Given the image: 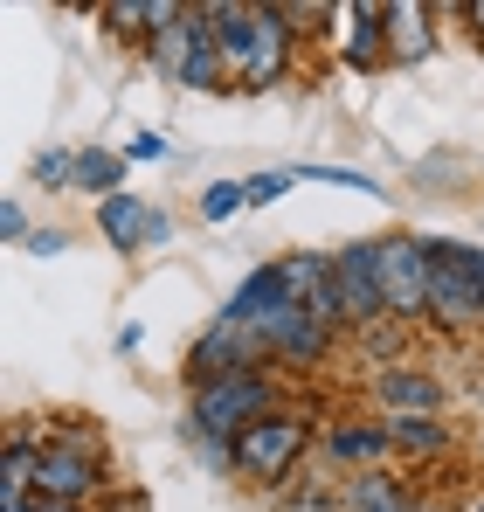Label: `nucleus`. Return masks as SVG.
I'll return each instance as SVG.
<instances>
[{"label":"nucleus","mask_w":484,"mask_h":512,"mask_svg":"<svg viewBox=\"0 0 484 512\" xmlns=\"http://www.w3.org/2000/svg\"><path fill=\"white\" fill-rule=\"evenodd\" d=\"M215 35H222V63H229V90H270L291 77V7H236L215 0L208 7Z\"/></svg>","instance_id":"1"},{"label":"nucleus","mask_w":484,"mask_h":512,"mask_svg":"<svg viewBox=\"0 0 484 512\" xmlns=\"http://www.w3.org/2000/svg\"><path fill=\"white\" fill-rule=\"evenodd\" d=\"M146 63L160 70V84H180V90H229L222 35H215V21H208V7H180L160 35L146 42Z\"/></svg>","instance_id":"2"},{"label":"nucleus","mask_w":484,"mask_h":512,"mask_svg":"<svg viewBox=\"0 0 484 512\" xmlns=\"http://www.w3.org/2000/svg\"><path fill=\"white\" fill-rule=\"evenodd\" d=\"M277 409H284V374H277V367H242V374H222V381L194 388L187 423L222 436V443H236L249 423H263V416H277Z\"/></svg>","instance_id":"3"},{"label":"nucleus","mask_w":484,"mask_h":512,"mask_svg":"<svg viewBox=\"0 0 484 512\" xmlns=\"http://www.w3.org/2000/svg\"><path fill=\"white\" fill-rule=\"evenodd\" d=\"M429 326H443V333L484 326V250L464 236L429 243Z\"/></svg>","instance_id":"4"},{"label":"nucleus","mask_w":484,"mask_h":512,"mask_svg":"<svg viewBox=\"0 0 484 512\" xmlns=\"http://www.w3.org/2000/svg\"><path fill=\"white\" fill-rule=\"evenodd\" d=\"M35 499H63V506L111 499V471H104L97 429H63V436H49L42 471H35Z\"/></svg>","instance_id":"5"},{"label":"nucleus","mask_w":484,"mask_h":512,"mask_svg":"<svg viewBox=\"0 0 484 512\" xmlns=\"http://www.w3.org/2000/svg\"><path fill=\"white\" fill-rule=\"evenodd\" d=\"M305 450H312V416L305 409H277V416H263V423H249L236 436V471L277 492V485L298 478Z\"/></svg>","instance_id":"6"},{"label":"nucleus","mask_w":484,"mask_h":512,"mask_svg":"<svg viewBox=\"0 0 484 512\" xmlns=\"http://www.w3.org/2000/svg\"><path fill=\"white\" fill-rule=\"evenodd\" d=\"M381 298L395 326H429V236H374Z\"/></svg>","instance_id":"7"},{"label":"nucleus","mask_w":484,"mask_h":512,"mask_svg":"<svg viewBox=\"0 0 484 512\" xmlns=\"http://www.w3.org/2000/svg\"><path fill=\"white\" fill-rule=\"evenodd\" d=\"M332 277H339V319H346V333H360V326H381V319H388L381 263H374V236H360V243L332 250Z\"/></svg>","instance_id":"8"},{"label":"nucleus","mask_w":484,"mask_h":512,"mask_svg":"<svg viewBox=\"0 0 484 512\" xmlns=\"http://www.w3.org/2000/svg\"><path fill=\"white\" fill-rule=\"evenodd\" d=\"M277 277H284L291 305H305L312 319H325V326H339V333H346V319H339V277H332V250H284V256H277Z\"/></svg>","instance_id":"9"},{"label":"nucleus","mask_w":484,"mask_h":512,"mask_svg":"<svg viewBox=\"0 0 484 512\" xmlns=\"http://www.w3.org/2000/svg\"><path fill=\"white\" fill-rule=\"evenodd\" d=\"M374 402H381V416H443V381L436 374H422V367H381L374 374Z\"/></svg>","instance_id":"10"},{"label":"nucleus","mask_w":484,"mask_h":512,"mask_svg":"<svg viewBox=\"0 0 484 512\" xmlns=\"http://www.w3.org/2000/svg\"><path fill=\"white\" fill-rule=\"evenodd\" d=\"M381 457H395L388 443V423H332L325 429V464L332 471H381Z\"/></svg>","instance_id":"11"},{"label":"nucleus","mask_w":484,"mask_h":512,"mask_svg":"<svg viewBox=\"0 0 484 512\" xmlns=\"http://www.w3.org/2000/svg\"><path fill=\"white\" fill-rule=\"evenodd\" d=\"M332 346H339V326H325V319H312V312L298 305L291 326H284L277 346H270V367H298V374H312V367L332 360Z\"/></svg>","instance_id":"12"},{"label":"nucleus","mask_w":484,"mask_h":512,"mask_svg":"<svg viewBox=\"0 0 484 512\" xmlns=\"http://www.w3.org/2000/svg\"><path fill=\"white\" fill-rule=\"evenodd\" d=\"M429 21H436V14H429V7H408V0H388V7H381L388 63L415 70V63H429V56H436V28H429Z\"/></svg>","instance_id":"13"},{"label":"nucleus","mask_w":484,"mask_h":512,"mask_svg":"<svg viewBox=\"0 0 484 512\" xmlns=\"http://www.w3.org/2000/svg\"><path fill=\"white\" fill-rule=\"evenodd\" d=\"M97 229H104V243L118 256H139L146 250V236H153V201L146 194H111V201H97Z\"/></svg>","instance_id":"14"},{"label":"nucleus","mask_w":484,"mask_h":512,"mask_svg":"<svg viewBox=\"0 0 484 512\" xmlns=\"http://www.w3.org/2000/svg\"><path fill=\"white\" fill-rule=\"evenodd\" d=\"M42 450H49V436H35V429H14V436H7V464H0V506H28V499H35Z\"/></svg>","instance_id":"15"},{"label":"nucleus","mask_w":484,"mask_h":512,"mask_svg":"<svg viewBox=\"0 0 484 512\" xmlns=\"http://www.w3.org/2000/svg\"><path fill=\"white\" fill-rule=\"evenodd\" d=\"M381 56H388L381 7H346V70H381Z\"/></svg>","instance_id":"16"},{"label":"nucleus","mask_w":484,"mask_h":512,"mask_svg":"<svg viewBox=\"0 0 484 512\" xmlns=\"http://www.w3.org/2000/svg\"><path fill=\"white\" fill-rule=\"evenodd\" d=\"M395 457H443L450 450V423L443 416H381Z\"/></svg>","instance_id":"17"},{"label":"nucleus","mask_w":484,"mask_h":512,"mask_svg":"<svg viewBox=\"0 0 484 512\" xmlns=\"http://www.w3.org/2000/svg\"><path fill=\"white\" fill-rule=\"evenodd\" d=\"M277 512H346L339 506V478L332 471H298L291 485H277Z\"/></svg>","instance_id":"18"},{"label":"nucleus","mask_w":484,"mask_h":512,"mask_svg":"<svg viewBox=\"0 0 484 512\" xmlns=\"http://www.w3.org/2000/svg\"><path fill=\"white\" fill-rule=\"evenodd\" d=\"M125 153H111V146H83L77 153V187L83 194H97V201H111V194H125Z\"/></svg>","instance_id":"19"},{"label":"nucleus","mask_w":484,"mask_h":512,"mask_svg":"<svg viewBox=\"0 0 484 512\" xmlns=\"http://www.w3.org/2000/svg\"><path fill=\"white\" fill-rule=\"evenodd\" d=\"M277 298H284V277H277V256H270V263H256L236 291H229L222 319H256V312H263V305H277Z\"/></svg>","instance_id":"20"},{"label":"nucleus","mask_w":484,"mask_h":512,"mask_svg":"<svg viewBox=\"0 0 484 512\" xmlns=\"http://www.w3.org/2000/svg\"><path fill=\"white\" fill-rule=\"evenodd\" d=\"M395 499H408V492L388 471H346V485H339V506L346 512H381V506H395Z\"/></svg>","instance_id":"21"},{"label":"nucleus","mask_w":484,"mask_h":512,"mask_svg":"<svg viewBox=\"0 0 484 512\" xmlns=\"http://www.w3.org/2000/svg\"><path fill=\"white\" fill-rule=\"evenodd\" d=\"M236 208H249V187H242V180H208V187H201V215H208V222H229Z\"/></svg>","instance_id":"22"},{"label":"nucleus","mask_w":484,"mask_h":512,"mask_svg":"<svg viewBox=\"0 0 484 512\" xmlns=\"http://www.w3.org/2000/svg\"><path fill=\"white\" fill-rule=\"evenodd\" d=\"M35 180H42V187H77V153H70V146L35 153Z\"/></svg>","instance_id":"23"},{"label":"nucleus","mask_w":484,"mask_h":512,"mask_svg":"<svg viewBox=\"0 0 484 512\" xmlns=\"http://www.w3.org/2000/svg\"><path fill=\"white\" fill-rule=\"evenodd\" d=\"M249 187V208H270V201H284L291 187H298V167H277V173H256V180H242Z\"/></svg>","instance_id":"24"},{"label":"nucleus","mask_w":484,"mask_h":512,"mask_svg":"<svg viewBox=\"0 0 484 512\" xmlns=\"http://www.w3.org/2000/svg\"><path fill=\"white\" fill-rule=\"evenodd\" d=\"M125 160H132V167L173 160V139H166V132H132V139H125Z\"/></svg>","instance_id":"25"},{"label":"nucleus","mask_w":484,"mask_h":512,"mask_svg":"<svg viewBox=\"0 0 484 512\" xmlns=\"http://www.w3.org/2000/svg\"><path fill=\"white\" fill-rule=\"evenodd\" d=\"M298 180H325V187H353V194H381L367 173H353V167H298Z\"/></svg>","instance_id":"26"},{"label":"nucleus","mask_w":484,"mask_h":512,"mask_svg":"<svg viewBox=\"0 0 484 512\" xmlns=\"http://www.w3.org/2000/svg\"><path fill=\"white\" fill-rule=\"evenodd\" d=\"M0 236H7V243H28V236H35V229H28V208H21V201H7V208H0Z\"/></svg>","instance_id":"27"},{"label":"nucleus","mask_w":484,"mask_h":512,"mask_svg":"<svg viewBox=\"0 0 484 512\" xmlns=\"http://www.w3.org/2000/svg\"><path fill=\"white\" fill-rule=\"evenodd\" d=\"M28 250H35V256H63V250H70V236H63V229H35Z\"/></svg>","instance_id":"28"},{"label":"nucleus","mask_w":484,"mask_h":512,"mask_svg":"<svg viewBox=\"0 0 484 512\" xmlns=\"http://www.w3.org/2000/svg\"><path fill=\"white\" fill-rule=\"evenodd\" d=\"M97 512H153V506H146V492H111Z\"/></svg>","instance_id":"29"},{"label":"nucleus","mask_w":484,"mask_h":512,"mask_svg":"<svg viewBox=\"0 0 484 512\" xmlns=\"http://www.w3.org/2000/svg\"><path fill=\"white\" fill-rule=\"evenodd\" d=\"M160 243H173V215L153 208V236H146V250H160Z\"/></svg>","instance_id":"30"},{"label":"nucleus","mask_w":484,"mask_h":512,"mask_svg":"<svg viewBox=\"0 0 484 512\" xmlns=\"http://www.w3.org/2000/svg\"><path fill=\"white\" fill-rule=\"evenodd\" d=\"M457 14H464V21L478 28V42H484V0H471V7H457Z\"/></svg>","instance_id":"31"},{"label":"nucleus","mask_w":484,"mask_h":512,"mask_svg":"<svg viewBox=\"0 0 484 512\" xmlns=\"http://www.w3.org/2000/svg\"><path fill=\"white\" fill-rule=\"evenodd\" d=\"M415 512H457L450 499H415Z\"/></svg>","instance_id":"32"},{"label":"nucleus","mask_w":484,"mask_h":512,"mask_svg":"<svg viewBox=\"0 0 484 512\" xmlns=\"http://www.w3.org/2000/svg\"><path fill=\"white\" fill-rule=\"evenodd\" d=\"M457 512H484V485H478V492H471V499H464Z\"/></svg>","instance_id":"33"},{"label":"nucleus","mask_w":484,"mask_h":512,"mask_svg":"<svg viewBox=\"0 0 484 512\" xmlns=\"http://www.w3.org/2000/svg\"><path fill=\"white\" fill-rule=\"evenodd\" d=\"M381 512H415V499H395V506H381Z\"/></svg>","instance_id":"34"},{"label":"nucleus","mask_w":484,"mask_h":512,"mask_svg":"<svg viewBox=\"0 0 484 512\" xmlns=\"http://www.w3.org/2000/svg\"><path fill=\"white\" fill-rule=\"evenodd\" d=\"M478 402H484V381H478Z\"/></svg>","instance_id":"35"},{"label":"nucleus","mask_w":484,"mask_h":512,"mask_svg":"<svg viewBox=\"0 0 484 512\" xmlns=\"http://www.w3.org/2000/svg\"><path fill=\"white\" fill-rule=\"evenodd\" d=\"M478 457H484V443H478Z\"/></svg>","instance_id":"36"}]
</instances>
